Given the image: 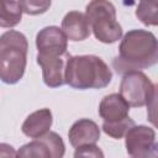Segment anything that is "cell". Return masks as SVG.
I'll return each mask as SVG.
<instances>
[{"mask_svg": "<svg viewBox=\"0 0 158 158\" xmlns=\"http://www.w3.org/2000/svg\"><path fill=\"white\" fill-rule=\"evenodd\" d=\"M70 54L68 52L57 56L37 54V63L42 68V78L47 86L59 88L65 84V65Z\"/></svg>", "mask_w": 158, "mask_h": 158, "instance_id": "7", "label": "cell"}, {"mask_svg": "<svg viewBox=\"0 0 158 158\" xmlns=\"http://www.w3.org/2000/svg\"><path fill=\"white\" fill-rule=\"evenodd\" d=\"M62 31L73 42L86 40L91 32L85 14L80 11H69L65 14L62 20Z\"/></svg>", "mask_w": 158, "mask_h": 158, "instance_id": "10", "label": "cell"}, {"mask_svg": "<svg viewBox=\"0 0 158 158\" xmlns=\"http://www.w3.org/2000/svg\"><path fill=\"white\" fill-rule=\"evenodd\" d=\"M85 16L96 40L111 44L122 37V27L116 20V9L109 0H91Z\"/></svg>", "mask_w": 158, "mask_h": 158, "instance_id": "4", "label": "cell"}, {"mask_svg": "<svg viewBox=\"0 0 158 158\" xmlns=\"http://www.w3.org/2000/svg\"><path fill=\"white\" fill-rule=\"evenodd\" d=\"M130 105L120 94H109L102 98L99 105V115L104 122H116L128 116Z\"/></svg>", "mask_w": 158, "mask_h": 158, "instance_id": "11", "label": "cell"}, {"mask_svg": "<svg viewBox=\"0 0 158 158\" xmlns=\"http://www.w3.org/2000/svg\"><path fill=\"white\" fill-rule=\"evenodd\" d=\"M53 116L49 109H40L30 114L22 123V133L30 138H37L47 133L52 126Z\"/></svg>", "mask_w": 158, "mask_h": 158, "instance_id": "12", "label": "cell"}, {"mask_svg": "<svg viewBox=\"0 0 158 158\" xmlns=\"http://www.w3.org/2000/svg\"><path fill=\"white\" fill-rule=\"evenodd\" d=\"M17 157L22 158H51V151L43 136L23 144L17 151Z\"/></svg>", "mask_w": 158, "mask_h": 158, "instance_id": "14", "label": "cell"}, {"mask_svg": "<svg viewBox=\"0 0 158 158\" xmlns=\"http://www.w3.org/2000/svg\"><path fill=\"white\" fill-rule=\"evenodd\" d=\"M69 143L77 148L84 144H93L100 139V128L96 122L89 118L75 121L68 132Z\"/></svg>", "mask_w": 158, "mask_h": 158, "instance_id": "9", "label": "cell"}, {"mask_svg": "<svg viewBox=\"0 0 158 158\" xmlns=\"http://www.w3.org/2000/svg\"><path fill=\"white\" fill-rule=\"evenodd\" d=\"M28 43L23 33L10 30L0 36V79L5 84L19 83L26 69Z\"/></svg>", "mask_w": 158, "mask_h": 158, "instance_id": "3", "label": "cell"}, {"mask_svg": "<svg viewBox=\"0 0 158 158\" xmlns=\"http://www.w3.org/2000/svg\"><path fill=\"white\" fill-rule=\"evenodd\" d=\"M120 95L132 107H142L156 100L157 90L152 80L141 70L123 74L120 84Z\"/></svg>", "mask_w": 158, "mask_h": 158, "instance_id": "5", "label": "cell"}, {"mask_svg": "<svg viewBox=\"0 0 158 158\" xmlns=\"http://www.w3.org/2000/svg\"><path fill=\"white\" fill-rule=\"evenodd\" d=\"M158 62V43L156 36L146 30L128 31L118 46V56L112 65L117 73L149 68Z\"/></svg>", "mask_w": 158, "mask_h": 158, "instance_id": "1", "label": "cell"}, {"mask_svg": "<svg viewBox=\"0 0 158 158\" xmlns=\"http://www.w3.org/2000/svg\"><path fill=\"white\" fill-rule=\"evenodd\" d=\"M136 17L146 26L158 25V0H139Z\"/></svg>", "mask_w": 158, "mask_h": 158, "instance_id": "15", "label": "cell"}, {"mask_svg": "<svg viewBox=\"0 0 158 158\" xmlns=\"http://www.w3.org/2000/svg\"><path fill=\"white\" fill-rule=\"evenodd\" d=\"M0 157H17V152L11 144L0 143Z\"/></svg>", "mask_w": 158, "mask_h": 158, "instance_id": "19", "label": "cell"}, {"mask_svg": "<svg viewBox=\"0 0 158 158\" xmlns=\"http://www.w3.org/2000/svg\"><path fill=\"white\" fill-rule=\"evenodd\" d=\"M36 47L40 54L57 56L67 52L68 38L57 26H47L36 36Z\"/></svg>", "mask_w": 158, "mask_h": 158, "instance_id": "8", "label": "cell"}, {"mask_svg": "<svg viewBox=\"0 0 158 158\" xmlns=\"http://www.w3.org/2000/svg\"><path fill=\"white\" fill-rule=\"evenodd\" d=\"M125 146L128 156L146 158L157 156L156 132L144 125H133L125 135Z\"/></svg>", "mask_w": 158, "mask_h": 158, "instance_id": "6", "label": "cell"}, {"mask_svg": "<svg viewBox=\"0 0 158 158\" xmlns=\"http://www.w3.org/2000/svg\"><path fill=\"white\" fill-rule=\"evenodd\" d=\"M17 2L22 12L36 16L47 12V10L51 7L52 0H17Z\"/></svg>", "mask_w": 158, "mask_h": 158, "instance_id": "17", "label": "cell"}, {"mask_svg": "<svg viewBox=\"0 0 158 158\" xmlns=\"http://www.w3.org/2000/svg\"><path fill=\"white\" fill-rule=\"evenodd\" d=\"M21 20L22 10L16 0H0V27H15Z\"/></svg>", "mask_w": 158, "mask_h": 158, "instance_id": "13", "label": "cell"}, {"mask_svg": "<svg viewBox=\"0 0 158 158\" xmlns=\"http://www.w3.org/2000/svg\"><path fill=\"white\" fill-rule=\"evenodd\" d=\"M74 157H94V158H99V157H104V153L95 143H93V144H84V146L77 147Z\"/></svg>", "mask_w": 158, "mask_h": 158, "instance_id": "18", "label": "cell"}, {"mask_svg": "<svg viewBox=\"0 0 158 158\" xmlns=\"http://www.w3.org/2000/svg\"><path fill=\"white\" fill-rule=\"evenodd\" d=\"M65 84L74 89H102L112 79L109 65L98 56H70L65 65Z\"/></svg>", "mask_w": 158, "mask_h": 158, "instance_id": "2", "label": "cell"}, {"mask_svg": "<svg viewBox=\"0 0 158 158\" xmlns=\"http://www.w3.org/2000/svg\"><path fill=\"white\" fill-rule=\"evenodd\" d=\"M133 125H135V121L130 116H127V117H125L120 121H116V122H104L102 123V131L107 136H110L115 139H120L126 135V132Z\"/></svg>", "mask_w": 158, "mask_h": 158, "instance_id": "16", "label": "cell"}]
</instances>
